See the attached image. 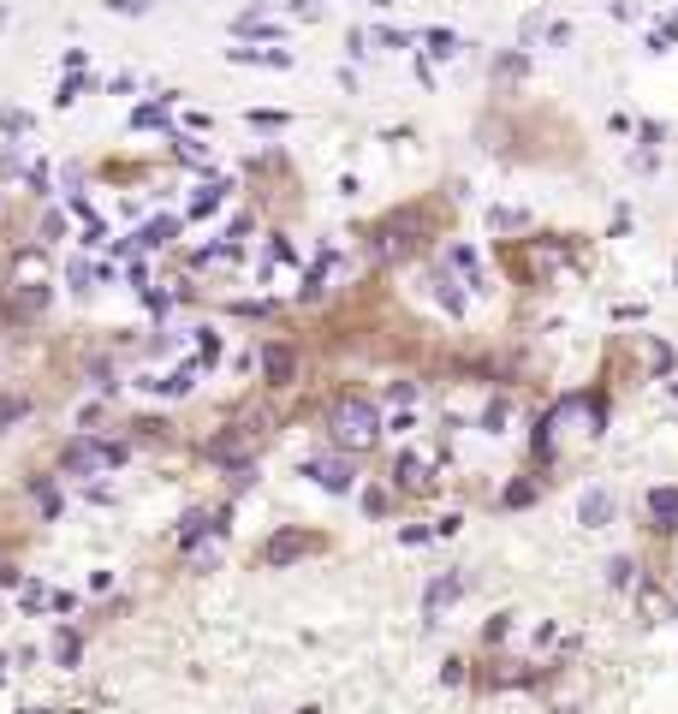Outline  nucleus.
Returning <instances> with one entry per match:
<instances>
[{
  "label": "nucleus",
  "instance_id": "f257e3e1",
  "mask_svg": "<svg viewBox=\"0 0 678 714\" xmlns=\"http://www.w3.org/2000/svg\"><path fill=\"white\" fill-rule=\"evenodd\" d=\"M334 435L345 447H369L375 441V411L363 405V399H339L334 405Z\"/></svg>",
  "mask_w": 678,
  "mask_h": 714
},
{
  "label": "nucleus",
  "instance_id": "f03ea898",
  "mask_svg": "<svg viewBox=\"0 0 678 714\" xmlns=\"http://www.w3.org/2000/svg\"><path fill=\"white\" fill-rule=\"evenodd\" d=\"M649 512H655L661 530H678V488H655L649 494Z\"/></svg>",
  "mask_w": 678,
  "mask_h": 714
},
{
  "label": "nucleus",
  "instance_id": "7ed1b4c3",
  "mask_svg": "<svg viewBox=\"0 0 678 714\" xmlns=\"http://www.w3.org/2000/svg\"><path fill=\"white\" fill-rule=\"evenodd\" d=\"M310 476H316V482H328V488H345V482H351V476H345V465H310Z\"/></svg>",
  "mask_w": 678,
  "mask_h": 714
},
{
  "label": "nucleus",
  "instance_id": "20e7f679",
  "mask_svg": "<svg viewBox=\"0 0 678 714\" xmlns=\"http://www.w3.org/2000/svg\"><path fill=\"white\" fill-rule=\"evenodd\" d=\"M583 518L601 524V518H607V494H589V500H583Z\"/></svg>",
  "mask_w": 678,
  "mask_h": 714
}]
</instances>
